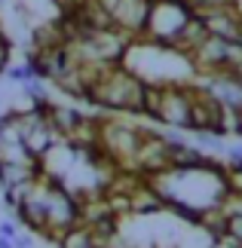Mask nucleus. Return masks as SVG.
I'll use <instances>...</instances> for the list:
<instances>
[{"instance_id": "obj_1", "label": "nucleus", "mask_w": 242, "mask_h": 248, "mask_svg": "<svg viewBox=\"0 0 242 248\" xmlns=\"http://www.w3.org/2000/svg\"><path fill=\"white\" fill-rule=\"evenodd\" d=\"M144 83L135 71H129L126 64H104L101 74L92 80L86 101L95 104L101 110H113V113H141L144 117Z\"/></svg>"}, {"instance_id": "obj_2", "label": "nucleus", "mask_w": 242, "mask_h": 248, "mask_svg": "<svg viewBox=\"0 0 242 248\" xmlns=\"http://www.w3.org/2000/svg\"><path fill=\"white\" fill-rule=\"evenodd\" d=\"M80 196L74 193L67 184H62L59 178L49 175L46 184V230L40 239L46 242H59V236L65 230H71L74 224H80Z\"/></svg>"}, {"instance_id": "obj_3", "label": "nucleus", "mask_w": 242, "mask_h": 248, "mask_svg": "<svg viewBox=\"0 0 242 248\" xmlns=\"http://www.w3.org/2000/svg\"><path fill=\"white\" fill-rule=\"evenodd\" d=\"M190 16H193V9L187 6V0H150L147 25H144L141 37L172 49L178 34L184 31V25L190 22Z\"/></svg>"}, {"instance_id": "obj_4", "label": "nucleus", "mask_w": 242, "mask_h": 248, "mask_svg": "<svg viewBox=\"0 0 242 248\" xmlns=\"http://www.w3.org/2000/svg\"><path fill=\"white\" fill-rule=\"evenodd\" d=\"M153 120L166 129L190 132V83H162Z\"/></svg>"}, {"instance_id": "obj_5", "label": "nucleus", "mask_w": 242, "mask_h": 248, "mask_svg": "<svg viewBox=\"0 0 242 248\" xmlns=\"http://www.w3.org/2000/svg\"><path fill=\"white\" fill-rule=\"evenodd\" d=\"M147 13H150V0H117L113 6V28H120L129 37H141L144 25H147Z\"/></svg>"}, {"instance_id": "obj_6", "label": "nucleus", "mask_w": 242, "mask_h": 248, "mask_svg": "<svg viewBox=\"0 0 242 248\" xmlns=\"http://www.w3.org/2000/svg\"><path fill=\"white\" fill-rule=\"evenodd\" d=\"M55 245H59V248H95V245H101V242H98V236H95L92 227L80 221V224H74L71 230H65Z\"/></svg>"}, {"instance_id": "obj_7", "label": "nucleus", "mask_w": 242, "mask_h": 248, "mask_svg": "<svg viewBox=\"0 0 242 248\" xmlns=\"http://www.w3.org/2000/svg\"><path fill=\"white\" fill-rule=\"evenodd\" d=\"M193 141H196V147H202L206 154H227V144H224V135H218V132H193Z\"/></svg>"}, {"instance_id": "obj_8", "label": "nucleus", "mask_w": 242, "mask_h": 248, "mask_svg": "<svg viewBox=\"0 0 242 248\" xmlns=\"http://www.w3.org/2000/svg\"><path fill=\"white\" fill-rule=\"evenodd\" d=\"M9 55H13V46H9L6 34H0V77H3L6 68H9Z\"/></svg>"}, {"instance_id": "obj_9", "label": "nucleus", "mask_w": 242, "mask_h": 248, "mask_svg": "<svg viewBox=\"0 0 242 248\" xmlns=\"http://www.w3.org/2000/svg\"><path fill=\"white\" fill-rule=\"evenodd\" d=\"M227 166H242V144H227Z\"/></svg>"}, {"instance_id": "obj_10", "label": "nucleus", "mask_w": 242, "mask_h": 248, "mask_svg": "<svg viewBox=\"0 0 242 248\" xmlns=\"http://www.w3.org/2000/svg\"><path fill=\"white\" fill-rule=\"evenodd\" d=\"M0 236H6V239H16L18 236V227L13 221H0Z\"/></svg>"}, {"instance_id": "obj_11", "label": "nucleus", "mask_w": 242, "mask_h": 248, "mask_svg": "<svg viewBox=\"0 0 242 248\" xmlns=\"http://www.w3.org/2000/svg\"><path fill=\"white\" fill-rule=\"evenodd\" d=\"M0 248H16V242L6 239V236H0Z\"/></svg>"}, {"instance_id": "obj_12", "label": "nucleus", "mask_w": 242, "mask_h": 248, "mask_svg": "<svg viewBox=\"0 0 242 248\" xmlns=\"http://www.w3.org/2000/svg\"><path fill=\"white\" fill-rule=\"evenodd\" d=\"M236 6H239V13H242V0H236Z\"/></svg>"}]
</instances>
